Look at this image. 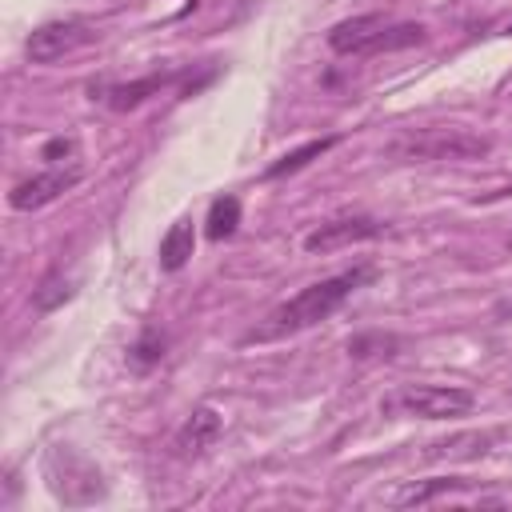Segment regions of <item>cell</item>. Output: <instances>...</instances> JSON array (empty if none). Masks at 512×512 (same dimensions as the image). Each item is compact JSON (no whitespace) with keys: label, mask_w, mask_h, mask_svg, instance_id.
Masks as SVG:
<instances>
[{"label":"cell","mask_w":512,"mask_h":512,"mask_svg":"<svg viewBox=\"0 0 512 512\" xmlns=\"http://www.w3.org/2000/svg\"><path fill=\"white\" fill-rule=\"evenodd\" d=\"M460 488H464V480H456V476H436V480H412V484L396 488L388 500L400 504V508H412V504H428V500H436V496H444V492H460Z\"/></svg>","instance_id":"12"},{"label":"cell","mask_w":512,"mask_h":512,"mask_svg":"<svg viewBox=\"0 0 512 512\" xmlns=\"http://www.w3.org/2000/svg\"><path fill=\"white\" fill-rule=\"evenodd\" d=\"M504 32H508V36H512V20H508V28H504Z\"/></svg>","instance_id":"20"},{"label":"cell","mask_w":512,"mask_h":512,"mask_svg":"<svg viewBox=\"0 0 512 512\" xmlns=\"http://www.w3.org/2000/svg\"><path fill=\"white\" fill-rule=\"evenodd\" d=\"M472 404H476V396L456 384H404L388 400H380V412L384 416L400 412V416H420V420H448V416L472 412Z\"/></svg>","instance_id":"3"},{"label":"cell","mask_w":512,"mask_h":512,"mask_svg":"<svg viewBox=\"0 0 512 512\" xmlns=\"http://www.w3.org/2000/svg\"><path fill=\"white\" fill-rule=\"evenodd\" d=\"M424 44V24H388L380 32V40L372 44V52H396V48H412Z\"/></svg>","instance_id":"16"},{"label":"cell","mask_w":512,"mask_h":512,"mask_svg":"<svg viewBox=\"0 0 512 512\" xmlns=\"http://www.w3.org/2000/svg\"><path fill=\"white\" fill-rule=\"evenodd\" d=\"M488 152L484 136H472L464 128H420V132H404L400 140L388 144V156L396 160H476Z\"/></svg>","instance_id":"2"},{"label":"cell","mask_w":512,"mask_h":512,"mask_svg":"<svg viewBox=\"0 0 512 512\" xmlns=\"http://www.w3.org/2000/svg\"><path fill=\"white\" fill-rule=\"evenodd\" d=\"M76 156V140L72 136H52L48 144H44V152H40V160H48L52 168H60L64 160H72Z\"/></svg>","instance_id":"18"},{"label":"cell","mask_w":512,"mask_h":512,"mask_svg":"<svg viewBox=\"0 0 512 512\" xmlns=\"http://www.w3.org/2000/svg\"><path fill=\"white\" fill-rule=\"evenodd\" d=\"M76 296V288H72V276H64V272H48L36 288H32V308L44 316V312H56L60 304H68Z\"/></svg>","instance_id":"13"},{"label":"cell","mask_w":512,"mask_h":512,"mask_svg":"<svg viewBox=\"0 0 512 512\" xmlns=\"http://www.w3.org/2000/svg\"><path fill=\"white\" fill-rule=\"evenodd\" d=\"M372 348H396V336H380V332H372V336H352V340H348V352H352L356 360L376 356Z\"/></svg>","instance_id":"17"},{"label":"cell","mask_w":512,"mask_h":512,"mask_svg":"<svg viewBox=\"0 0 512 512\" xmlns=\"http://www.w3.org/2000/svg\"><path fill=\"white\" fill-rule=\"evenodd\" d=\"M192 248H196V228H192V220H176V224L160 236V268H164V272H180V268L192 260Z\"/></svg>","instance_id":"10"},{"label":"cell","mask_w":512,"mask_h":512,"mask_svg":"<svg viewBox=\"0 0 512 512\" xmlns=\"http://www.w3.org/2000/svg\"><path fill=\"white\" fill-rule=\"evenodd\" d=\"M76 184H80V168H44V172L20 180V184L8 192V204H12L16 212H32V208L52 204L56 196H64V192L76 188Z\"/></svg>","instance_id":"6"},{"label":"cell","mask_w":512,"mask_h":512,"mask_svg":"<svg viewBox=\"0 0 512 512\" xmlns=\"http://www.w3.org/2000/svg\"><path fill=\"white\" fill-rule=\"evenodd\" d=\"M236 224H240V200H236V196H216V200L208 204V216H204V232H208V240H224V236H232Z\"/></svg>","instance_id":"14"},{"label":"cell","mask_w":512,"mask_h":512,"mask_svg":"<svg viewBox=\"0 0 512 512\" xmlns=\"http://www.w3.org/2000/svg\"><path fill=\"white\" fill-rule=\"evenodd\" d=\"M160 360H164V336H160L156 328H144L140 340L128 348V364H132L136 372H144V368H152V364H160Z\"/></svg>","instance_id":"15"},{"label":"cell","mask_w":512,"mask_h":512,"mask_svg":"<svg viewBox=\"0 0 512 512\" xmlns=\"http://www.w3.org/2000/svg\"><path fill=\"white\" fill-rule=\"evenodd\" d=\"M508 248H512V236H508Z\"/></svg>","instance_id":"21"},{"label":"cell","mask_w":512,"mask_h":512,"mask_svg":"<svg viewBox=\"0 0 512 512\" xmlns=\"http://www.w3.org/2000/svg\"><path fill=\"white\" fill-rule=\"evenodd\" d=\"M380 232H384V224L376 216H336L304 236V252H336V248H348L360 240H376Z\"/></svg>","instance_id":"5"},{"label":"cell","mask_w":512,"mask_h":512,"mask_svg":"<svg viewBox=\"0 0 512 512\" xmlns=\"http://www.w3.org/2000/svg\"><path fill=\"white\" fill-rule=\"evenodd\" d=\"M372 276H376V268L360 264V268H352V272L324 276V280L300 288L292 300L276 304V308L264 316V324H260L256 332H248V340H276V336H292V332H304V328L328 320V316H332V312H336L360 284H368Z\"/></svg>","instance_id":"1"},{"label":"cell","mask_w":512,"mask_h":512,"mask_svg":"<svg viewBox=\"0 0 512 512\" xmlns=\"http://www.w3.org/2000/svg\"><path fill=\"white\" fill-rule=\"evenodd\" d=\"M508 196H512V184H504V188H496V192H488V196H480V200L488 204V200H508Z\"/></svg>","instance_id":"19"},{"label":"cell","mask_w":512,"mask_h":512,"mask_svg":"<svg viewBox=\"0 0 512 512\" xmlns=\"http://www.w3.org/2000/svg\"><path fill=\"white\" fill-rule=\"evenodd\" d=\"M220 412L216 408H208V404H200V408H192V416L180 424V432H176V440H172V448H176V456H200L204 448H212L216 440H220Z\"/></svg>","instance_id":"8"},{"label":"cell","mask_w":512,"mask_h":512,"mask_svg":"<svg viewBox=\"0 0 512 512\" xmlns=\"http://www.w3.org/2000/svg\"><path fill=\"white\" fill-rule=\"evenodd\" d=\"M172 80H176V72H152V76L132 80V84H104V88H100V100H104L112 112H128V108L144 104L152 92H160V88L172 84Z\"/></svg>","instance_id":"9"},{"label":"cell","mask_w":512,"mask_h":512,"mask_svg":"<svg viewBox=\"0 0 512 512\" xmlns=\"http://www.w3.org/2000/svg\"><path fill=\"white\" fill-rule=\"evenodd\" d=\"M388 28V16L380 12H364V16H348L340 24L328 28V48L340 52V56H360V52H372V44L380 40V32Z\"/></svg>","instance_id":"7"},{"label":"cell","mask_w":512,"mask_h":512,"mask_svg":"<svg viewBox=\"0 0 512 512\" xmlns=\"http://www.w3.org/2000/svg\"><path fill=\"white\" fill-rule=\"evenodd\" d=\"M332 144H336V136H320V140H308V144H300V148L284 152L276 164H268V168H264V180H280V176H292V172L308 168V164H312V160H320Z\"/></svg>","instance_id":"11"},{"label":"cell","mask_w":512,"mask_h":512,"mask_svg":"<svg viewBox=\"0 0 512 512\" xmlns=\"http://www.w3.org/2000/svg\"><path fill=\"white\" fill-rule=\"evenodd\" d=\"M88 40H92V28H88L84 20H48V24H40V28L28 36L24 52H28V60L48 64V60H60V56L76 52V48L88 44Z\"/></svg>","instance_id":"4"}]
</instances>
